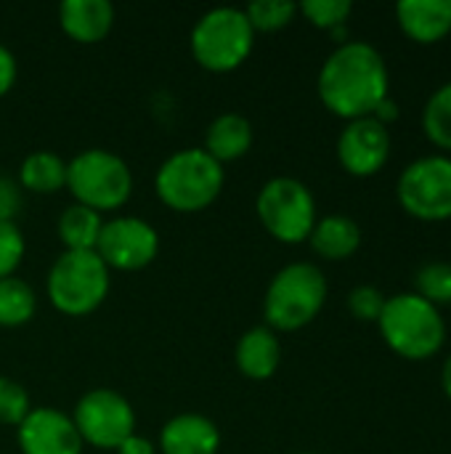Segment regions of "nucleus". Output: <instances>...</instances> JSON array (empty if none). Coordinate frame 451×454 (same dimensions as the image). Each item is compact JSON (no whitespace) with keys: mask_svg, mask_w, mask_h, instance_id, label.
<instances>
[{"mask_svg":"<svg viewBox=\"0 0 451 454\" xmlns=\"http://www.w3.org/2000/svg\"><path fill=\"white\" fill-rule=\"evenodd\" d=\"M388 85L391 77L383 53L364 40L338 45L322 64L316 80L322 104L346 122L372 117L377 104L388 98Z\"/></svg>","mask_w":451,"mask_h":454,"instance_id":"nucleus-1","label":"nucleus"},{"mask_svg":"<svg viewBox=\"0 0 451 454\" xmlns=\"http://www.w3.org/2000/svg\"><path fill=\"white\" fill-rule=\"evenodd\" d=\"M327 277L316 263L298 261L274 274L263 298V319L274 333L308 327L327 303Z\"/></svg>","mask_w":451,"mask_h":454,"instance_id":"nucleus-2","label":"nucleus"},{"mask_svg":"<svg viewBox=\"0 0 451 454\" xmlns=\"http://www.w3.org/2000/svg\"><path fill=\"white\" fill-rule=\"evenodd\" d=\"M377 327L385 346L409 362H425L447 343V322L441 309L423 301L417 293H399L388 298Z\"/></svg>","mask_w":451,"mask_h":454,"instance_id":"nucleus-3","label":"nucleus"},{"mask_svg":"<svg viewBox=\"0 0 451 454\" xmlns=\"http://www.w3.org/2000/svg\"><path fill=\"white\" fill-rule=\"evenodd\" d=\"M226 170L202 146L170 154L154 178L157 197L175 213H199L210 207L223 192Z\"/></svg>","mask_w":451,"mask_h":454,"instance_id":"nucleus-4","label":"nucleus"},{"mask_svg":"<svg viewBox=\"0 0 451 454\" xmlns=\"http://www.w3.org/2000/svg\"><path fill=\"white\" fill-rule=\"evenodd\" d=\"M66 189L77 205L96 213H112L133 197V173L128 162L109 149H85L66 162Z\"/></svg>","mask_w":451,"mask_h":454,"instance_id":"nucleus-5","label":"nucleus"},{"mask_svg":"<svg viewBox=\"0 0 451 454\" xmlns=\"http://www.w3.org/2000/svg\"><path fill=\"white\" fill-rule=\"evenodd\" d=\"M112 277L106 263L96 255V250L72 253L64 250L45 279L51 306L64 317H88L93 314L109 295Z\"/></svg>","mask_w":451,"mask_h":454,"instance_id":"nucleus-6","label":"nucleus"},{"mask_svg":"<svg viewBox=\"0 0 451 454\" xmlns=\"http://www.w3.org/2000/svg\"><path fill=\"white\" fill-rule=\"evenodd\" d=\"M255 45V29L247 21L245 8H210L199 16L191 29V53L194 61L215 74L239 69Z\"/></svg>","mask_w":451,"mask_h":454,"instance_id":"nucleus-7","label":"nucleus"},{"mask_svg":"<svg viewBox=\"0 0 451 454\" xmlns=\"http://www.w3.org/2000/svg\"><path fill=\"white\" fill-rule=\"evenodd\" d=\"M263 229L282 245L308 242L319 215L311 189L290 176H276L263 184L255 200Z\"/></svg>","mask_w":451,"mask_h":454,"instance_id":"nucleus-8","label":"nucleus"},{"mask_svg":"<svg viewBox=\"0 0 451 454\" xmlns=\"http://www.w3.org/2000/svg\"><path fill=\"white\" fill-rule=\"evenodd\" d=\"M396 197L404 213L417 221H451V157L428 154L409 162L399 176Z\"/></svg>","mask_w":451,"mask_h":454,"instance_id":"nucleus-9","label":"nucleus"},{"mask_svg":"<svg viewBox=\"0 0 451 454\" xmlns=\"http://www.w3.org/2000/svg\"><path fill=\"white\" fill-rule=\"evenodd\" d=\"M72 423L85 447L117 450L136 434V412L130 402L112 388H93L74 404Z\"/></svg>","mask_w":451,"mask_h":454,"instance_id":"nucleus-10","label":"nucleus"},{"mask_svg":"<svg viewBox=\"0 0 451 454\" xmlns=\"http://www.w3.org/2000/svg\"><path fill=\"white\" fill-rule=\"evenodd\" d=\"M159 253L157 229L136 215H117L104 221L96 242V255L109 271H141Z\"/></svg>","mask_w":451,"mask_h":454,"instance_id":"nucleus-11","label":"nucleus"},{"mask_svg":"<svg viewBox=\"0 0 451 454\" xmlns=\"http://www.w3.org/2000/svg\"><path fill=\"white\" fill-rule=\"evenodd\" d=\"M391 157V130L375 117L346 122L338 136V160L354 178L377 176Z\"/></svg>","mask_w":451,"mask_h":454,"instance_id":"nucleus-12","label":"nucleus"},{"mask_svg":"<svg viewBox=\"0 0 451 454\" xmlns=\"http://www.w3.org/2000/svg\"><path fill=\"white\" fill-rule=\"evenodd\" d=\"M16 442L21 454H82L85 444L72 423V415L37 407L16 428Z\"/></svg>","mask_w":451,"mask_h":454,"instance_id":"nucleus-13","label":"nucleus"},{"mask_svg":"<svg viewBox=\"0 0 451 454\" xmlns=\"http://www.w3.org/2000/svg\"><path fill=\"white\" fill-rule=\"evenodd\" d=\"M157 450L162 454H218L221 431L205 415H175L162 426Z\"/></svg>","mask_w":451,"mask_h":454,"instance_id":"nucleus-14","label":"nucleus"},{"mask_svg":"<svg viewBox=\"0 0 451 454\" xmlns=\"http://www.w3.org/2000/svg\"><path fill=\"white\" fill-rule=\"evenodd\" d=\"M396 19L412 43L433 45L451 32V0H401Z\"/></svg>","mask_w":451,"mask_h":454,"instance_id":"nucleus-15","label":"nucleus"},{"mask_svg":"<svg viewBox=\"0 0 451 454\" xmlns=\"http://www.w3.org/2000/svg\"><path fill=\"white\" fill-rule=\"evenodd\" d=\"M58 24L74 43H101L114 27V5L109 0H64Z\"/></svg>","mask_w":451,"mask_h":454,"instance_id":"nucleus-16","label":"nucleus"},{"mask_svg":"<svg viewBox=\"0 0 451 454\" xmlns=\"http://www.w3.org/2000/svg\"><path fill=\"white\" fill-rule=\"evenodd\" d=\"M234 362H237V370L250 380L274 378V372L279 370V362H282V346H279L276 333L268 330L266 325L247 330L237 343Z\"/></svg>","mask_w":451,"mask_h":454,"instance_id":"nucleus-17","label":"nucleus"},{"mask_svg":"<svg viewBox=\"0 0 451 454\" xmlns=\"http://www.w3.org/2000/svg\"><path fill=\"white\" fill-rule=\"evenodd\" d=\"M253 141H255L253 122L237 112H226V114H218L207 125L202 149L223 165V162L242 160L253 149Z\"/></svg>","mask_w":451,"mask_h":454,"instance_id":"nucleus-18","label":"nucleus"},{"mask_svg":"<svg viewBox=\"0 0 451 454\" xmlns=\"http://www.w3.org/2000/svg\"><path fill=\"white\" fill-rule=\"evenodd\" d=\"M308 242L314 253L322 255L324 261H346L356 255V250L362 247V229L354 218L343 213H332L316 221Z\"/></svg>","mask_w":451,"mask_h":454,"instance_id":"nucleus-19","label":"nucleus"},{"mask_svg":"<svg viewBox=\"0 0 451 454\" xmlns=\"http://www.w3.org/2000/svg\"><path fill=\"white\" fill-rule=\"evenodd\" d=\"M19 186L29 194H56L66 186V162L56 152H32L19 165Z\"/></svg>","mask_w":451,"mask_h":454,"instance_id":"nucleus-20","label":"nucleus"},{"mask_svg":"<svg viewBox=\"0 0 451 454\" xmlns=\"http://www.w3.org/2000/svg\"><path fill=\"white\" fill-rule=\"evenodd\" d=\"M104 229V218L101 213L85 207V205H69L56 223V234L64 245V250L72 253H85V250H96L98 234Z\"/></svg>","mask_w":451,"mask_h":454,"instance_id":"nucleus-21","label":"nucleus"},{"mask_svg":"<svg viewBox=\"0 0 451 454\" xmlns=\"http://www.w3.org/2000/svg\"><path fill=\"white\" fill-rule=\"evenodd\" d=\"M37 311V295L21 277L0 279V327H24Z\"/></svg>","mask_w":451,"mask_h":454,"instance_id":"nucleus-22","label":"nucleus"},{"mask_svg":"<svg viewBox=\"0 0 451 454\" xmlns=\"http://www.w3.org/2000/svg\"><path fill=\"white\" fill-rule=\"evenodd\" d=\"M423 130L433 146L451 152V80L431 93L423 109Z\"/></svg>","mask_w":451,"mask_h":454,"instance_id":"nucleus-23","label":"nucleus"},{"mask_svg":"<svg viewBox=\"0 0 451 454\" xmlns=\"http://www.w3.org/2000/svg\"><path fill=\"white\" fill-rule=\"evenodd\" d=\"M250 27L258 32H279L298 16V3L290 0H255L245 8Z\"/></svg>","mask_w":451,"mask_h":454,"instance_id":"nucleus-24","label":"nucleus"},{"mask_svg":"<svg viewBox=\"0 0 451 454\" xmlns=\"http://www.w3.org/2000/svg\"><path fill=\"white\" fill-rule=\"evenodd\" d=\"M415 293L436 309L451 303V263H425L415 271Z\"/></svg>","mask_w":451,"mask_h":454,"instance_id":"nucleus-25","label":"nucleus"},{"mask_svg":"<svg viewBox=\"0 0 451 454\" xmlns=\"http://www.w3.org/2000/svg\"><path fill=\"white\" fill-rule=\"evenodd\" d=\"M351 11H354L351 0H306L298 5V13H303L314 27L327 29V32L346 27Z\"/></svg>","mask_w":451,"mask_h":454,"instance_id":"nucleus-26","label":"nucleus"},{"mask_svg":"<svg viewBox=\"0 0 451 454\" xmlns=\"http://www.w3.org/2000/svg\"><path fill=\"white\" fill-rule=\"evenodd\" d=\"M29 412H32V402H29L27 388L16 383L13 378L0 375V426L19 428Z\"/></svg>","mask_w":451,"mask_h":454,"instance_id":"nucleus-27","label":"nucleus"},{"mask_svg":"<svg viewBox=\"0 0 451 454\" xmlns=\"http://www.w3.org/2000/svg\"><path fill=\"white\" fill-rule=\"evenodd\" d=\"M24 234L16 223H0V279L16 277V269L24 261Z\"/></svg>","mask_w":451,"mask_h":454,"instance_id":"nucleus-28","label":"nucleus"},{"mask_svg":"<svg viewBox=\"0 0 451 454\" xmlns=\"http://www.w3.org/2000/svg\"><path fill=\"white\" fill-rule=\"evenodd\" d=\"M385 295L372 285H359L348 293V311L359 322H377L385 309Z\"/></svg>","mask_w":451,"mask_h":454,"instance_id":"nucleus-29","label":"nucleus"},{"mask_svg":"<svg viewBox=\"0 0 451 454\" xmlns=\"http://www.w3.org/2000/svg\"><path fill=\"white\" fill-rule=\"evenodd\" d=\"M21 202H24V192L19 181L0 176V223H16Z\"/></svg>","mask_w":451,"mask_h":454,"instance_id":"nucleus-30","label":"nucleus"},{"mask_svg":"<svg viewBox=\"0 0 451 454\" xmlns=\"http://www.w3.org/2000/svg\"><path fill=\"white\" fill-rule=\"evenodd\" d=\"M16 74H19L16 56L0 43V98H3L5 93H11V88L16 85Z\"/></svg>","mask_w":451,"mask_h":454,"instance_id":"nucleus-31","label":"nucleus"},{"mask_svg":"<svg viewBox=\"0 0 451 454\" xmlns=\"http://www.w3.org/2000/svg\"><path fill=\"white\" fill-rule=\"evenodd\" d=\"M117 454H157V447L149 442V439H144V436H138V434H133V436H128L117 450Z\"/></svg>","mask_w":451,"mask_h":454,"instance_id":"nucleus-32","label":"nucleus"},{"mask_svg":"<svg viewBox=\"0 0 451 454\" xmlns=\"http://www.w3.org/2000/svg\"><path fill=\"white\" fill-rule=\"evenodd\" d=\"M372 117H375L380 125H385V128H388L391 122H396V120H399V104L388 96V98H383V101L377 104V109L372 112Z\"/></svg>","mask_w":451,"mask_h":454,"instance_id":"nucleus-33","label":"nucleus"},{"mask_svg":"<svg viewBox=\"0 0 451 454\" xmlns=\"http://www.w3.org/2000/svg\"><path fill=\"white\" fill-rule=\"evenodd\" d=\"M441 386H444V394L449 396L451 402V354L449 359L444 362V370H441Z\"/></svg>","mask_w":451,"mask_h":454,"instance_id":"nucleus-34","label":"nucleus"},{"mask_svg":"<svg viewBox=\"0 0 451 454\" xmlns=\"http://www.w3.org/2000/svg\"><path fill=\"white\" fill-rule=\"evenodd\" d=\"M295 454H316V452H295Z\"/></svg>","mask_w":451,"mask_h":454,"instance_id":"nucleus-35","label":"nucleus"}]
</instances>
